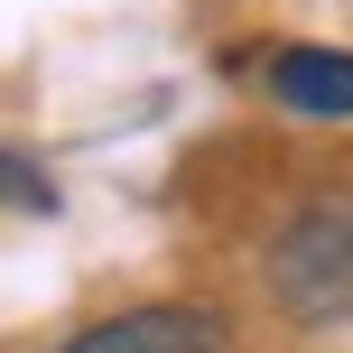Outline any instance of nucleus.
Instances as JSON below:
<instances>
[{
  "instance_id": "obj_4",
  "label": "nucleus",
  "mask_w": 353,
  "mask_h": 353,
  "mask_svg": "<svg viewBox=\"0 0 353 353\" xmlns=\"http://www.w3.org/2000/svg\"><path fill=\"white\" fill-rule=\"evenodd\" d=\"M0 205L10 214H56V176L28 159V149H0Z\"/></svg>"
},
{
  "instance_id": "obj_2",
  "label": "nucleus",
  "mask_w": 353,
  "mask_h": 353,
  "mask_svg": "<svg viewBox=\"0 0 353 353\" xmlns=\"http://www.w3.org/2000/svg\"><path fill=\"white\" fill-rule=\"evenodd\" d=\"M56 353H232V325L214 307H195V298H149V307L74 325Z\"/></svg>"
},
{
  "instance_id": "obj_1",
  "label": "nucleus",
  "mask_w": 353,
  "mask_h": 353,
  "mask_svg": "<svg viewBox=\"0 0 353 353\" xmlns=\"http://www.w3.org/2000/svg\"><path fill=\"white\" fill-rule=\"evenodd\" d=\"M270 298L298 325H344L353 316V195H316L279 223L270 242Z\"/></svg>"
},
{
  "instance_id": "obj_3",
  "label": "nucleus",
  "mask_w": 353,
  "mask_h": 353,
  "mask_svg": "<svg viewBox=\"0 0 353 353\" xmlns=\"http://www.w3.org/2000/svg\"><path fill=\"white\" fill-rule=\"evenodd\" d=\"M270 103L307 121H353V47H279L270 56Z\"/></svg>"
}]
</instances>
